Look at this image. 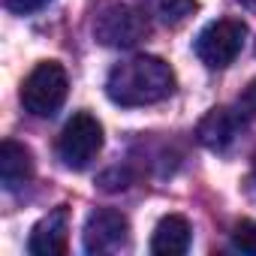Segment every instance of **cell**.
Instances as JSON below:
<instances>
[{"label":"cell","mask_w":256,"mask_h":256,"mask_svg":"<svg viewBox=\"0 0 256 256\" xmlns=\"http://www.w3.org/2000/svg\"><path fill=\"white\" fill-rule=\"evenodd\" d=\"M175 94V70L154 54H133L114 64L106 76V96L114 106H154Z\"/></svg>","instance_id":"obj_1"},{"label":"cell","mask_w":256,"mask_h":256,"mask_svg":"<svg viewBox=\"0 0 256 256\" xmlns=\"http://www.w3.org/2000/svg\"><path fill=\"white\" fill-rule=\"evenodd\" d=\"M102 151V124L90 112H76L58 136V157L66 169H88Z\"/></svg>","instance_id":"obj_2"},{"label":"cell","mask_w":256,"mask_h":256,"mask_svg":"<svg viewBox=\"0 0 256 256\" xmlns=\"http://www.w3.org/2000/svg\"><path fill=\"white\" fill-rule=\"evenodd\" d=\"M66 90H70V82H66L64 66L58 60H42L28 72L18 96H22L24 112H30L34 118H52L64 106Z\"/></svg>","instance_id":"obj_3"},{"label":"cell","mask_w":256,"mask_h":256,"mask_svg":"<svg viewBox=\"0 0 256 256\" xmlns=\"http://www.w3.org/2000/svg\"><path fill=\"white\" fill-rule=\"evenodd\" d=\"M244 36H247V24L235 22V18H220L202 28V34L196 36V58L208 66V70H226L244 48Z\"/></svg>","instance_id":"obj_4"},{"label":"cell","mask_w":256,"mask_h":256,"mask_svg":"<svg viewBox=\"0 0 256 256\" xmlns=\"http://www.w3.org/2000/svg\"><path fill=\"white\" fill-rule=\"evenodd\" d=\"M94 36H96V42H102L108 48H133L136 42H142L148 36V18L136 6L112 4L96 16Z\"/></svg>","instance_id":"obj_5"},{"label":"cell","mask_w":256,"mask_h":256,"mask_svg":"<svg viewBox=\"0 0 256 256\" xmlns=\"http://www.w3.org/2000/svg\"><path fill=\"white\" fill-rule=\"evenodd\" d=\"M84 253H118L120 247H126L130 241V223L126 217L114 208H96L90 211V217L84 220Z\"/></svg>","instance_id":"obj_6"},{"label":"cell","mask_w":256,"mask_h":256,"mask_svg":"<svg viewBox=\"0 0 256 256\" xmlns=\"http://www.w3.org/2000/svg\"><path fill=\"white\" fill-rule=\"evenodd\" d=\"M66 247H70V211L66 205H58L34 226L28 250L34 256H64Z\"/></svg>","instance_id":"obj_7"},{"label":"cell","mask_w":256,"mask_h":256,"mask_svg":"<svg viewBox=\"0 0 256 256\" xmlns=\"http://www.w3.org/2000/svg\"><path fill=\"white\" fill-rule=\"evenodd\" d=\"M30 178H34L30 151L16 139H4L0 142V184H4V190H18Z\"/></svg>","instance_id":"obj_8"},{"label":"cell","mask_w":256,"mask_h":256,"mask_svg":"<svg viewBox=\"0 0 256 256\" xmlns=\"http://www.w3.org/2000/svg\"><path fill=\"white\" fill-rule=\"evenodd\" d=\"M190 238H193V229H190L187 217H181V214H166V217H160V223L154 226L151 253H157V256H181V253L190 250Z\"/></svg>","instance_id":"obj_9"},{"label":"cell","mask_w":256,"mask_h":256,"mask_svg":"<svg viewBox=\"0 0 256 256\" xmlns=\"http://www.w3.org/2000/svg\"><path fill=\"white\" fill-rule=\"evenodd\" d=\"M238 126H241V120H238L235 112H229V108H211V112L199 120L196 136H199V142H202L205 148H211V151H226V148L235 142Z\"/></svg>","instance_id":"obj_10"},{"label":"cell","mask_w":256,"mask_h":256,"mask_svg":"<svg viewBox=\"0 0 256 256\" xmlns=\"http://www.w3.org/2000/svg\"><path fill=\"white\" fill-rule=\"evenodd\" d=\"M151 6H154V16H160V22L169 28L184 24L199 10L196 0H151Z\"/></svg>","instance_id":"obj_11"},{"label":"cell","mask_w":256,"mask_h":256,"mask_svg":"<svg viewBox=\"0 0 256 256\" xmlns=\"http://www.w3.org/2000/svg\"><path fill=\"white\" fill-rule=\"evenodd\" d=\"M232 247L247 253V256H256V220H238L235 229H232Z\"/></svg>","instance_id":"obj_12"},{"label":"cell","mask_w":256,"mask_h":256,"mask_svg":"<svg viewBox=\"0 0 256 256\" xmlns=\"http://www.w3.org/2000/svg\"><path fill=\"white\" fill-rule=\"evenodd\" d=\"M52 0H4V6L10 10V12H16V16H30V12H36V10H42V6H48Z\"/></svg>","instance_id":"obj_13"},{"label":"cell","mask_w":256,"mask_h":256,"mask_svg":"<svg viewBox=\"0 0 256 256\" xmlns=\"http://www.w3.org/2000/svg\"><path fill=\"white\" fill-rule=\"evenodd\" d=\"M244 4H247V6H253V10H256V0H244Z\"/></svg>","instance_id":"obj_14"},{"label":"cell","mask_w":256,"mask_h":256,"mask_svg":"<svg viewBox=\"0 0 256 256\" xmlns=\"http://www.w3.org/2000/svg\"><path fill=\"white\" fill-rule=\"evenodd\" d=\"M253 169H256V157H253Z\"/></svg>","instance_id":"obj_15"}]
</instances>
